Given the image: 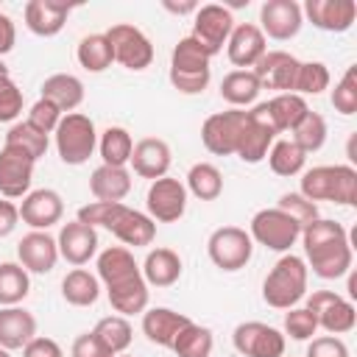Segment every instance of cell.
<instances>
[{
    "instance_id": "obj_1",
    "label": "cell",
    "mask_w": 357,
    "mask_h": 357,
    "mask_svg": "<svg viewBox=\"0 0 357 357\" xmlns=\"http://www.w3.org/2000/svg\"><path fill=\"white\" fill-rule=\"evenodd\" d=\"M98 279L106 284L109 304L117 315H137L148 307V284L142 268L134 262V254L126 245H112L98 257Z\"/></svg>"
},
{
    "instance_id": "obj_2",
    "label": "cell",
    "mask_w": 357,
    "mask_h": 357,
    "mask_svg": "<svg viewBox=\"0 0 357 357\" xmlns=\"http://www.w3.org/2000/svg\"><path fill=\"white\" fill-rule=\"evenodd\" d=\"M301 240L315 276L337 279L351 271V243H349V231L340 223L315 218L301 229Z\"/></svg>"
},
{
    "instance_id": "obj_3",
    "label": "cell",
    "mask_w": 357,
    "mask_h": 357,
    "mask_svg": "<svg viewBox=\"0 0 357 357\" xmlns=\"http://www.w3.org/2000/svg\"><path fill=\"white\" fill-rule=\"evenodd\" d=\"M81 223H89V226H103L106 231H112L123 245H151L153 237H156V223L126 206V204H103V201H92L86 206L78 209V218Z\"/></svg>"
},
{
    "instance_id": "obj_4",
    "label": "cell",
    "mask_w": 357,
    "mask_h": 357,
    "mask_svg": "<svg viewBox=\"0 0 357 357\" xmlns=\"http://www.w3.org/2000/svg\"><path fill=\"white\" fill-rule=\"evenodd\" d=\"M301 195L315 201H332L340 206L357 204V170L351 165H321L301 176Z\"/></svg>"
},
{
    "instance_id": "obj_5",
    "label": "cell",
    "mask_w": 357,
    "mask_h": 357,
    "mask_svg": "<svg viewBox=\"0 0 357 357\" xmlns=\"http://www.w3.org/2000/svg\"><path fill=\"white\" fill-rule=\"evenodd\" d=\"M307 293V262L296 254H284L262 282V298L273 310L296 307Z\"/></svg>"
},
{
    "instance_id": "obj_6",
    "label": "cell",
    "mask_w": 357,
    "mask_h": 357,
    "mask_svg": "<svg viewBox=\"0 0 357 357\" xmlns=\"http://www.w3.org/2000/svg\"><path fill=\"white\" fill-rule=\"evenodd\" d=\"M53 134H56L59 159L64 165H84L95 153V148H98L95 123L86 114H78V112L64 114L61 123H59V128Z\"/></svg>"
},
{
    "instance_id": "obj_7",
    "label": "cell",
    "mask_w": 357,
    "mask_h": 357,
    "mask_svg": "<svg viewBox=\"0 0 357 357\" xmlns=\"http://www.w3.org/2000/svg\"><path fill=\"white\" fill-rule=\"evenodd\" d=\"M206 254H209V259H212L215 268L231 273V271H240V268H245L251 262L254 240L240 226H220V229H215L209 234Z\"/></svg>"
},
{
    "instance_id": "obj_8",
    "label": "cell",
    "mask_w": 357,
    "mask_h": 357,
    "mask_svg": "<svg viewBox=\"0 0 357 357\" xmlns=\"http://www.w3.org/2000/svg\"><path fill=\"white\" fill-rule=\"evenodd\" d=\"M248 112L243 109H229V112H215L204 120L201 126V142L209 153L215 156H231L237 153L243 128H245Z\"/></svg>"
},
{
    "instance_id": "obj_9",
    "label": "cell",
    "mask_w": 357,
    "mask_h": 357,
    "mask_svg": "<svg viewBox=\"0 0 357 357\" xmlns=\"http://www.w3.org/2000/svg\"><path fill=\"white\" fill-rule=\"evenodd\" d=\"M251 240L265 245L268 251H290L296 240L301 237V226L282 209H259L251 218Z\"/></svg>"
},
{
    "instance_id": "obj_10",
    "label": "cell",
    "mask_w": 357,
    "mask_h": 357,
    "mask_svg": "<svg viewBox=\"0 0 357 357\" xmlns=\"http://www.w3.org/2000/svg\"><path fill=\"white\" fill-rule=\"evenodd\" d=\"M106 39L112 42V50H114V61H120L126 70H145L151 67L153 61V45L151 39L137 28V25H128V22H117L106 31Z\"/></svg>"
},
{
    "instance_id": "obj_11",
    "label": "cell",
    "mask_w": 357,
    "mask_h": 357,
    "mask_svg": "<svg viewBox=\"0 0 357 357\" xmlns=\"http://www.w3.org/2000/svg\"><path fill=\"white\" fill-rule=\"evenodd\" d=\"M307 310L315 312L318 318V329L329 332V335H346L354 329L357 324V310L349 298L337 296L335 290H315L307 298Z\"/></svg>"
},
{
    "instance_id": "obj_12",
    "label": "cell",
    "mask_w": 357,
    "mask_h": 357,
    "mask_svg": "<svg viewBox=\"0 0 357 357\" xmlns=\"http://www.w3.org/2000/svg\"><path fill=\"white\" fill-rule=\"evenodd\" d=\"M231 343L243 357H282L284 354V335L262 321L237 324L231 332Z\"/></svg>"
},
{
    "instance_id": "obj_13",
    "label": "cell",
    "mask_w": 357,
    "mask_h": 357,
    "mask_svg": "<svg viewBox=\"0 0 357 357\" xmlns=\"http://www.w3.org/2000/svg\"><path fill=\"white\" fill-rule=\"evenodd\" d=\"M145 206H148L151 220L176 223L187 209V187L178 178L162 176V178L151 181L148 195H145Z\"/></svg>"
},
{
    "instance_id": "obj_14",
    "label": "cell",
    "mask_w": 357,
    "mask_h": 357,
    "mask_svg": "<svg viewBox=\"0 0 357 357\" xmlns=\"http://www.w3.org/2000/svg\"><path fill=\"white\" fill-rule=\"evenodd\" d=\"M231 28H234L231 11L218 6V3H206V6H198L195 17H192V33L190 36H195L209 50V56H215L229 42Z\"/></svg>"
},
{
    "instance_id": "obj_15",
    "label": "cell",
    "mask_w": 357,
    "mask_h": 357,
    "mask_svg": "<svg viewBox=\"0 0 357 357\" xmlns=\"http://www.w3.org/2000/svg\"><path fill=\"white\" fill-rule=\"evenodd\" d=\"M273 139H276V131L268 120V106L259 103V106L248 109V120H245V128H243V137L237 145V156L248 165H257L268 156Z\"/></svg>"
},
{
    "instance_id": "obj_16",
    "label": "cell",
    "mask_w": 357,
    "mask_h": 357,
    "mask_svg": "<svg viewBox=\"0 0 357 357\" xmlns=\"http://www.w3.org/2000/svg\"><path fill=\"white\" fill-rule=\"evenodd\" d=\"M259 31L271 39H293L301 31L304 14L296 0H265L259 8Z\"/></svg>"
},
{
    "instance_id": "obj_17",
    "label": "cell",
    "mask_w": 357,
    "mask_h": 357,
    "mask_svg": "<svg viewBox=\"0 0 357 357\" xmlns=\"http://www.w3.org/2000/svg\"><path fill=\"white\" fill-rule=\"evenodd\" d=\"M298 59L284 53V50H268L254 67L251 73L257 75L259 86L262 89H279L282 92H293V84H296V75H298Z\"/></svg>"
},
{
    "instance_id": "obj_18",
    "label": "cell",
    "mask_w": 357,
    "mask_h": 357,
    "mask_svg": "<svg viewBox=\"0 0 357 357\" xmlns=\"http://www.w3.org/2000/svg\"><path fill=\"white\" fill-rule=\"evenodd\" d=\"M33 165L36 162L25 151L6 145L0 151V192L6 198H25L31 190Z\"/></svg>"
},
{
    "instance_id": "obj_19",
    "label": "cell",
    "mask_w": 357,
    "mask_h": 357,
    "mask_svg": "<svg viewBox=\"0 0 357 357\" xmlns=\"http://www.w3.org/2000/svg\"><path fill=\"white\" fill-rule=\"evenodd\" d=\"M301 14H307V20L321 31L343 33L357 20V3L354 0H307Z\"/></svg>"
},
{
    "instance_id": "obj_20",
    "label": "cell",
    "mask_w": 357,
    "mask_h": 357,
    "mask_svg": "<svg viewBox=\"0 0 357 357\" xmlns=\"http://www.w3.org/2000/svg\"><path fill=\"white\" fill-rule=\"evenodd\" d=\"M56 245H59V257H64L70 265L81 268L86 265L95 251H98V231L95 226L89 223H81V220H70L61 226L59 237H56Z\"/></svg>"
},
{
    "instance_id": "obj_21",
    "label": "cell",
    "mask_w": 357,
    "mask_h": 357,
    "mask_svg": "<svg viewBox=\"0 0 357 357\" xmlns=\"http://www.w3.org/2000/svg\"><path fill=\"white\" fill-rule=\"evenodd\" d=\"M64 215V201L56 190H33L22 198L20 204V218L22 223H28L33 231H45L50 226H56Z\"/></svg>"
},
{
    "instance_id": "obj_22",
    "label": "cell",
    "mask_w": 357,
    "mask_h": 357,
    "mask_svg": "<svg viewBox=\"0 0 357 357\" xmlns=\"http://www.w3.org/2000/svg\"><path fill=\"white\" fill-rule=\"evenodd\" d=\"M226 53H229V61H231L234 67L248 70V67H254V64L268 53L265 33H262L259 25H254V22H240V25H234L231 33H229Z\"/></svg>"
},
{
    "instance_id": "obj_23",
    "label": "cell",
    "mask_w": 357,
    "mask_h": 357,
    "mask_svg": "<svg viewBox=\"0 0 357 357\" xmlns=\"http://www.w3.org/2000/svg\"><path fill=\"white\" fill-rule=\"evenodd\" d=\"M17 257L28 273H50L59 262V245L47 231H28L17 245Z\"/></svg>"
},
{
    "instance_id": "obj_24",
    "label": "cell",
    "mask_w": 357,
    "mask_h": 357,
    "mask_svg": "<svg viewBox=\"0 0 357 357\" xmlns=\"http://www.w3.org/2000/svg\"><path fill=\"white\" fill-rule=\"evenodd\" d=\"M75 3H61V0H28L25 3V25L36 36H56Z\"/></svg>"
},
{
    "instance_id": "obj_25",
    "label": "cell",
    "mask_w": 357,
    "mask_h": 357,
    "mask_svg": "<svg viewBox=\"0 0 357 357\" xmlns=\"http://www.w3.org/2000/svg\"><path fill=\"white\" fill-rule=\"evenodd\" d=\"M170 156H173V153H170V145H167L165 139H159V137H145V139H139V142L134 145L128 165L134 167L137 176L156 181V178L167 176V170H170Z\"/></svg>"
},
{
    "instance_id": "obj_26",
    "label": "cell",
    "mask_w": 357,
    "mask_h": 357,
    "mask_svg": "<svg viewBox=\"0 0 357 357\" xmlns=\"http://www.w3.org/2000/svg\"><path fill=\"white\" fill-rule=\"evenodd\" d=\"M36 337V318L22 307H0V349H25Z\"/></svg>"
},
{
    "instance_id": "obj_27",
    "label": "cell",
    "mask_w": 357,
    "mask_h": 357,
    "mask_svg": "<svg viewBox=\"0 0 357 357\" xmlns=\"http://www.w3.org/2000/svg\"><path fill=\"white\" fill-rule=\"evenodd\" d=\"M190 324V318L184 312H176L170 307H153V310H145L142 312V332L151 343L156 346H165L170 349L176 335Z\"/></svg>"
},
{
    "instance_id": "obj_28",
    "label": "cell",
    "mask_w": 357,
    "mask_h": 357,
    "mask_svg": "<svg viewBox=\"0 0 357 357\" xmlns=\"http://www.w3.org/2000/svg\"><path fill=\"white\" fill-rule=\"evenodd\" d=\"M89 192L95 195V201L103 204H123V198L131 192V173L126 167H112V165H100L92 170L89 176Z\"/></svg>"
},
{
    "instance_id": "obj_29",
    "label": "cell",
    "mask_w": 357,
    "mask_h": 357,
    "mask_svg": "<svg viewBox=\"0 0 357 357\" xmlns=\"http://www.w3.org/2000/svg\"><path fill=\"white\" fill-rule=\"evenodd\" d=\"M181 271H184L181 257L173 248H153V251H148V257L142 262V279H145V284H153V287L176 284Z\"/></svg>"
},
{
    "instance_id": "obj_30",
    "label": "cell",
    "mask_w": 357,
    "mask_h": 357,
    "mask_svg": "<svg viewBox=\"0 0 357 357\" xmlns=\"http://www.w3.org/2000/svg\"><path fill=\"white\" fill-rule=\"evenodd\" d=\"M42 98L50 100L61 114H64V112L70 114V112L78 109L81 100H84V84H81V78H75V75H70V73H56V75L45 78V84H42Z\"/></svg>"
},
{
    "instance_id": "obj_31",
    "label": "cell",
    "mask_w": 357,
    "mask_h": 357,
    "mask_svg": "<svg viewBox=\"0 0 357 357\" xmlns=\"http://www.w3.org/2000/svg\"><path fill=\"white\" fill-rule=\"evenodd\" d=\"M265 106H268V120H271V126H273L276 134L293 131V128L298 126V120L307 114V109H310L307 100H304L301 95H296V92L273 95Z\"/></svg>"
},
{
    "instance_id": "obj_32",
    "label": "cell",
    "mask_w": 357,
    "mask_h": 357,
    "mask_svg": "<svg viewBox=\"0 0 357 357\" xmlns=\"http://www.w3.org/2000/svg\"><path fill=\"white\" fill-rule=\"evenodd\" d=\"M61 296L73 307H92L100 296V279L84 268H73L61 279Z\"/></svg>"
},
{
    "instance_id": "obj_33",
    "label": "cell",
    "mask_w": 357,
    "mask_h": 357,
    "mask_svg": "<svg viewBox=\"0 0 357 357\" xmlns=\"http://www.w3.org/2000/svg\"><path fill=\"white\" fill-rule=\"evenodd\" d=\"M259 89H262V86H259V81H257V75H254L251 70H231V73L220 81V98H223L229 106H234V109L254 103L257 95H259Z\"/></svg>"
},
{
    "instance_id": "obj_34",
    "label": "cell",
    "mask_w": 357,
    "mask_h": 357,
    "mask_svg": "<svg viewBox=\"0 0 357 357\" xmlns=\"http://www.w3.org/2000/svg\"><path fill=\"white\" fill-rule=\"evenodd\" d=\"M209 50L195 39L184 36L170 53V70L173 73H209Z\"/></svg>"
},
{
    "instance_id": "obj_35",
    "label": "cell",
    "mask_w": 357,
    "mask_h": 357,
    "mask_svg": "<svg viewBox=\"0 0 357 357\" xmlns=\"http://www.w3.org/2000/svg\"><path fill=\"white\" fill-rule=\"evenodd\" d=\"M98 151H100V159L103 165H112V167H126L128 159H131V151H134V139L126 128L120 126H109L100 139H98Z\"/></svg>"
},
{
    "instance_id": "obj_36",
    "label": "cell",
    "mask_w": 357,
    "mask_h": 357,
    "mask_svg": "<svg viewBox=\"0 0 357 357\" xmlns=\"http://www.w3.org/2000/svg\"><path fill=\"white\" fill-rule=\"evenodd\" d=\"M75 56H78V64L86 73H103L114 61V50H112V42L106 39V33H89V36H84Z\"/></svg>"
},
{
    "instance_id": "obj_37",
    "label": "cell",
    "mask_w": 357,
    "mask_h": 357,
    "mask_svg": "<svg viewBox=\"0 0 357 357\" xmlns=\"http://www.w3.org/2000/svg\"><path fill=\"white\" fill-rule=\"evenodd\" d=\"M268 165L276 176H298L307 165V153L293 142V139H273L271 151H268Z\"/></svg>"
},
{
    "instance_id": "obj_38",
    "label": "cell",
    "mask_w": 357,
    "mask_h": 357,
    "mask_svg": "<svg viewBox=\"0 0 357 357\" xmlns=\"http://www.w3.org/2000/svg\"><path fill=\"white\" fill-rule=\"evenodd\" d=\"M187 190L198 201H215L223 192V173L212 162H198L187 173Z\"/></svg>"
},
{
    "instance_id": "obj_39",
    "label": "cell",
    "mask_w": 357,
    "mask_h": 357,
    "mask_svg": "<svg viewBox=\"0 0 357 357\" xmlns=\"http://www.w3.org/2000/svg\"><path fill=\"white\" fill-rule=\"evenodd\" d=\"M92 332L98 335V340L112 354H123L131 346V340H134V329H131L128 318H123V315H106V318H100Z\"/></svg>"
},
{
    "instance_id": "obj_40",
    "label": "cell",
    "mask_w": 357,
    "mask_h": 357,
    "mask_svg": "<svg viewBox=\"0 0 357 357\" xmlns=\"http://www.w3.org/2000/svg\"><path fill=\"white\" fill-rule=\"evenodd\" d=\"M31 290L28 271L17 262H0V307H17Z\"/></svg>"
},
{
    "instance_id": "obj_41",
    "label": "cell",
    "mask_w": 357,
    "mask_h": 357,
    "mask_svg": "<svg viewBox=\"0 0 357 357\" xmlns=\"http://www.w3.org/2000/svg\"><path fill=\"white\" fill-rule=\"evenodd\" d=\"M170 349L176 351V357H209L212 354V332L206 326L190 321L176 335V340H173Z\"/></svg>"
},
{
    "instance_id": "obj_42",
    "label": "cell",
    "mask_w": 357,
    "mask_h": 357,
    "mask_svg": "<svg viewBox=\"0 0 357 357\" xmlns=\"http://www.w3.org/2000/svg\"><path fill=\"white\" fill-rule=\"evenodd\" d=\"M290 134H293L290 139H293L304 153H315V151H321L324 142H326V120H324L318 112L307 109V114L298 120V126H296Z\"/></svg>"
},
{
    "instance_id": "obj_43",
    "label": "cell",
    "mask_w": 357,
    "mask_h": 357,
    "mask_svg": "<svg viewBox=\"0 0 357 357\" xmlns=\"http://www.w3.org/2000/svg\"><path fill=\"white\" fill-rule=\"evenodd\" d=\"M6 145L25 151V153L36 162V159H42V156L47 153V134L36 131L28 120H22V123H14V126L8 128V134H6Z\"/></svg>"
},
{
    "instance_id": "obj_44",
    "label": "cell",
    "mask_w": 357,
    "mask_h": 357,
    "mask_svg": "<svg viewBox=\"0 0 357 357\" xmlns=\"http://www.w3.org/2000/svg\"><path fill=\"white\" fill-rule=\"evenodd\" d=\"M324 89H329V70L324 61H301L298 64V75L293 84L296 95H321Z\"/></svg>"
},
{
    "instance_id": "obj_45",
    "label": "cell",
    "mask_w": 357,
    "mask_h": 357,
    "mask_svg": "<svg viewBox=\"0 0 357 357\" xmlns=\"http://www.w3.org/2000/svg\"><path fill=\"white\" fill-rule=\"evenodd\" d=\"M332 106H335V112H340L346 117L357 112V64H351L343 73V78L335 84V89H332Z\"/></svg>"
},
{
    "instance_id": "obj_46",
    "label": "cell",
    "mask_w": 357,
    "mask_h": 357,
    "mask_svg": "<svg viewBox=\"0 0 357 357\" xmlns=\"http://www.w3.org/2000/svg\"><path fill=\"white\" fill-rule=\"evenodd\" d=\"M276 209L287 212V215H290L301 229H304L307 223H312L315 218H321V215H318V204H312V201H310V198H304L301 192H284V195L279 198Z\"/></svg>"
},
{
    "instance_id": "obj_47",
    "label": "cell",
    "mask_w": 357,
    "mask_h": 357,
    "mask_svg": "<svg viewBox=\"0 0 357 357\" xmlns=\"http://www.w3.org/2000/svg\"><path fill=\"white\" fill-rule=\"evenodd\" d=\"M284 332L293 340H312V335L318 332L315 312H310L307 307H290V312L284 315Z\"/></svg>"
},
{
    "instance_id": "obj_48",
    "label": "cell",
    "mask_w": 357,
    "mask_h": 357,
    "mask_svg": "<svg viewBox=\"0 0 357 357\" xmlns=\"http://www.w3.org/2000/svg\"><path fill=\"white\" fill-rule=\"evenodd\" d=\"M61 117H64V114H61L50 100H45V98H39V100L31 106V112H28V123H31L36 131H42V134H53V131L59 128Z\"/></svg>"
},
{
    "instance_id": "obj_49",
    "label": "cell",
    "mask_w": 357,
    "mask_h": 357,
    "mask_svg": "<svg viewBox=\"0 0 357 357\" xmlns=\"http://www.w3.org/2000/svg\"><path fill=\"white\" fill-rule=\"evenodd\" d=\"M22 112V89L11 81V75L0 78V123L17 120Z\"/></svg>"
},
{
    "instance_id": "obj_50",
    "label": "cell",
    "mask_w": 357,
    "mask_h": 357,
    "mask_svg": "<svg viewBox=\"0 0 357 357\" xmlns=\"http://www.w3.org/2000/svg\"><path fill=\"white\" fill-rule=\"evenodd\" d=\"M307 357H349V346L337 335L312 337L307 346Z\"/></svg>"
},
{
    "instance_id": "obj_51",
    "label": "cell",
    "mask_w": 357,
    "mask_h": 357,
    "mask_svg": "<svg viewBox=\"0 0 357 357\" xmlns=\"http://www.w3.org/2000/svg\"><path fill=\"white\" fill-rule=\"evenodd\" d=\"M212 73H173L170 70V84L173 89H178L181 95H198L209 86Z\"/></svg>"
},
{
    "instance_id": "obj_52",
    "label": "cell",
    "mask_w": 357,
    "mask_h": 357,
    "mask_svg": "<svg viewBox=\"0 0 357 357\" xmlns=\"http://www.w3.org/2000/svg\"><path fill=\"white\" fill-rule=\"evenodd\" d=\"M70 357H117V354H112V351L98 340L95 332H84V335H78V337L73 340Z\"/></svg>"
},
{
    "instance_id": "obj_53",
    "label": "cell",
    "mask_w": 357,
    "mask_h": 357,
    "mask_svg": "<svg viewBox=\"0 0 357 357\" xmlns=\"http://www.w3.org/2000/svg\"><path fill=\"white\" fill-rule=\"evenodd\" d=\"M22 357H64V351H61V346H59L53 337L36 335V337L22 349Z\"/></svg>"
},
{
    "instance_id": "obj_54",
    "label": "cell",
    "mask_w": 357,
    "mask_h": 357,
    "mask_svg": "<svg viewBox=\"0 0 357 357\" xmlns=\"http://www.w3.org/2000/svg\"><path fill=\"white\" fill-rule=\"evenodd\" d=\"M20 223V206L11 204L8 198L0 201V237H8Z\"/></svg>"
},
{
    "instance_id": "obj_55",
    "label": "cell",
    "mask_w": 357,
    "mask_h": 357,
    "mask_svg": "<svg viewBox=\"0 0 357 357\" xmlns=\"http://www.w3.org/2000/svg\"><path fill=\"white\" fill-rule=\"evenodd\" d=\"M17 42V28L11 22V17L0 14V56H6Z\"/></svg>"
},
{
    "instance_id": "obj_56",
    "label": "cell",
    "mask_w": 357,
    "mask_h": 357,
    "mask_svg": "<svg viewBox=\"0 0 357 357\" xmlns=\"http://www.w3.org/2000/svg\"><path fill=\"white\" fill-rule=\"evenodd\" d=\"M162 8H165V11H170V14H178V17H184V14H195V11H198V3H195V0H184V3H173V0H165V3H162Z\"/></svg>"
},
{
    "instance_id": "obj_57",
    "label": "cell",
    "mask_w": 357,
    "mask_h": 357,
    "mask_svg": "<svg viewBox=\"0 0 357 357\" xmlns=\"http://www.w3.org/2000/svg\"><path fill=\"white\" fill-rule=\"evenodd\" d=\"M354 142H357V134H351V137H349V148H346V153H349V159H351V162H357V153H354Z\"/></svg>"
},
{
    "instance_id": "obj_58",
    "label": "cell",
    "mask_w": 357,
    "mask_h": 357,
    "mask_svg": "<svg viewBox=\"0 0 357 357\" xmlns=\"http://www.w3.org/2000/svg\"><path fill=\"white\" fill-rule=\"evenodd\" d=\"M349 296H351V298L357 296V279H354V276H349Z\"/></svg>"
},
{
    "instance_id": "obj_59",
    "label": "cell",
    "mask_w": 357,
    "mask_h": 357,
    "mask_svg": "<svg viewBox=\"0 0 357 357\" xmlns=\"http://www.w3.org/2000/svg\"><path fill=\"white\" fill-rule=\"evenodd\" d=\"M6 75H8V67H6L3 61H0V78H6Z\"/></svg>"
},
{
    "instance_id": "obj_60",
    "label": "cell",
    "mask_w": 357,
    "mask_h": 357,
    "mask_svg": "<svg viewBox=\"0 0 357 357\" xmlns=\"http://www.w3.org/2000/svg\"><path fill=\"white\" fill-rule=\"evenodd\" d=\"M0 357H11V354H8V351H6V349H0Z\"/></svg>"
},
{
    "instance_id": "obj_61",
    "label": "cell",
    "mask_w": 357,
    "mask_h": 357,
    "mask_svg": "<svg viewBox=\"0 0 357 357\" xmlns=\"http://www.w3.org/2000/svg\"><path fill=\"white\" fill-rule=\"evenodd\" d=\"M117 357H128V354H117Z\"/></svg>"
}]
</instances>
